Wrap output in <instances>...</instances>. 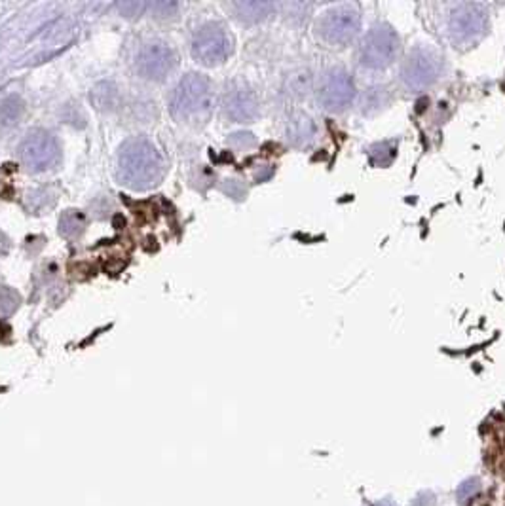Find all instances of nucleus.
I'll list each match as a JSON object with an SVG mask.
<instances>
[{
    "mask_svg": "<svg viewBox=\"0 0 505 506\" xmlns=\"http://www.w3.org/2000/svg\"><path fill=\"white\" fill-rule=\"evenodd\" d=\"M162 154L147 137H131L118 150V179L131 190H148L164 179Z\"/></svg>",
    "mask_w": 505,
    "mask_h": 506,
    "instance_id": "f257e3e1",
    "label": "nucleus"
},
{
    "mask_svg": "<svg viewBox=\"0 0 505 506\" xmlns=\"http://www.w3.org/2000/svg\"><path fill=\"white\" fill-rule=\"evenodd\" d=\"M213 102L215 95L209 78L199 73H188L171 95L170 110L179 122H192L209 116L213 112Z\"/></svg>",
    "mask_w": 505,
    "mask_h": 506,
    "instance_id": "f03ea898",
    "label": "nucleus"
},
{
    "mask_svg": "<svg viewBox=\"0 0 505 506\" xmlns=\"http://www.w3.org/2000/svg\"><path fill=\"white\" fill-rule=\"evenodd\" d=\"M490 14L481 2H456L449 6L444 17L447 36L454 46H472L489 31Z\"/></svg>",
    "mask_w": 505,
    "mask_h": 506,
    "instance_id": "7ed1b4c3",
    "label": "nucleus"
},
{
    "mask_svg": "<svg viewBox=\"0 0 505 506\" xmlns=\"http://www.w3.org/2000/svg\"><path fill=\"white\" fill-rule=\"evenodd\" d=\"M443 73V57L435 48L420 44L409 51L399 68V82L407 91H424L432 88Z\"/></svg>",
    "mask_w": 505,
    "mask_h": 506,
    "instance_id": "20e7f679",
    "label": "nucleus"
},
{
    "mask_svg": "<svg viewBox=\"0 0 505 506\" xmlns=\"http://www.w3.org/2000/svg\"><path fill=\"white\" fill-rule=\"evenodd\" d=\"M361 31V11L352 2L333 4L318 17L316 33L329 46L350 44Z\"/></svg>",
    "mask_w": 505,
    "mask_h": 506,
    "instance_id": "39448f33",
    "label": "nucleus"
},
{
    "mask_svg": "<svg viewBox=\"0 0 505 506\" xmlns=\"http://www.w3.org/2000/svg\"><path fill=\"white\" fill-rule=\"evenodd\" d=\"M401 50V38L395 28L376 23L365 33L359 44V63L370 70H384L395 63Z\"/></svg>",
    "mask_w": 505,
    "mask_h": 506,
    "instance_id": "423d86ee",
    "label": "nucleus"
},
{
    "mask_svg": "<svg viewBox=\"0 0 505 506\" xmlns=\"http://www.w3.org/2000/svg\"><path fill=\"white\" fill-rule=\"evenodd\" d=\"M234 40L221 25H204L192 40V57L199 65L217 67L232 56Z\"/></svg>",
    "mask_w": 505,
    "mask_h": 506,
    "instance_id": "0eeeda50",
    "label": "nucleus"
},
{
    "mask_svg": "<svg viewBox=\"0 0 505 506\" xmlns=\"http://www.w3.org/2000/svg\"><path fill=\"white\" fill-rule=\"evenodd\" d=\"M19 158L23 165L34 173L50 169L59 159V147H57L56 137L44 130L28 131L19 144Z\"/></svg>",
    "mask_w": 505,
    "mask_h": 506,
    "instance_id": "6e6552de",
    "label": "nucleus"
},
{
    "mask_svg": "<svg viewBox=\"0 0 505 506\" xmlns=\"http://www.w3.org/2000/svg\"><path fill=\"white\" fill-rule=\"evenodd\" d=\"M355 84L344 67H333L323 74L319 84V102L330 112H342L352 105Z\"/></svg>",
    "mask_w": 505,
    "mask_h": 506,
    "instance_id": "1a4fd4ad",
    "label": "nucleus"
},
{
    "mask_svg": "<svg viewBox=\"0 0 505 506\" xmlns=\"http://www.w3.org/2000/svg\"><path fill=\"white\" fill-rule=\"evenodd\" d=\"M175 65L177 56L173 48L160 40L142 44L135 57L137 73L141 74L142 78L154 80V82L164 80L175 68Z\"/></svg>",
    "mask_w": 505,
    "mask_h": 506,
    "instance_id": "9d476101",
    "label": "nucleus"
},
{
    "mask_svg": "<svg viewBox=\"0 0 505 506\" xmlns=\"http://www.w3.org/2000/svg\"><path fill=\"white\" fill-rule=\"evenodd\" d=\"M224 112L230 120L245 124L259 116V99L245 84H234L224 97Z\"/></svg>",
    "mask_w": 505,
    "mask_h": 506,
    "instance_id": "9b49d317",
    "label": "nucleus"
},
{
    "mask_svg": "<svg viewBox=\"0 0 505 506\" xmlns=\"http://www.w3.org/2000/svg\"><path fill=\"white\" fill-rule=\"evenodd\" d=\"M392 102V93L387 88H382V85H375V88H367V90L361 93L359 97V110L365 116L369 114H376L384 110Z\"/></svg>",
    "mask_w": 505,
    "mask_h": 506,
    "instance_id": "f8f14e48",
    "label": "nucleus"
},
{
    "mask_svg": "<svg viewBox=\"0 0 505 506\" xmlns=\"http://www.w3.org/2000/svg\"><path fill=\"white\" fill-rule=\"evenodd\" d=\"M316 124L308 114H296L289 124V139L296 147H306L316 139Z\"/></svg>",
    "mask_w": 505,
    "mask_h": 506,
    "instance_id": "ddd939ff",
    "label": "nucleus"
},
{
    "mask_svg": "<svg viewBox=\"0 0 505 506\" xmlns=\"http://www.w3.org/2000/svg\"><path fill=\"white\" fill-rule=\"evenodd\" d=\"M234 14L238 19L245 23H256L266 19L274 11L272 2H261V0H249V2H236L232 4Z\"/></svg>",
    "mask_w": 505,
    "mask_h": 506,
    "instance_id": "4468645a",
    "label": "nucleus"
},
{
    "mask_svg": "<svg viewBox=\"0 0 505 506\" xmlns=\"http://www.w3.org/2000/svg\"><path fill=\"white\" fill-rule=\"evenodd\" d=\"M85 228V216L80 211H73L68 209L59 216V233L65 239H76L84 233Z\"/></svg>",
    "mask_w": 505,
    "mask_h": 506,
    "instance_id": "2eb2a0df",
    "label": "nucleus"
},
{
    "mask_svg": "<svg viewBox=\"0 0 505 506\" xmlns=\"http://www.w3.org/2000/svg\"><path fill=\"white\" fill-rule=\"evenodd\" d=\"M23 114V101L19 97H8L2 105H0V122L4 125L16 124L19 116Z\"/></svg>",
    "mask_w": 505,
    "mask_h": 506,
    "instance_id": "dca6fc26",
    "label": "nucleus"
},
{
    "mask_svg": "<svg viewBox=\"0 0 505 506\" xmlns=\"http://www.w3.org/2000/svg\"><path fill=\"white\" fill-rule=\"evenodd\" d=\"M369 158L375 165H387L392 164L395 158V144L393 142H376L369 148Z\"/></svg>",
    "mask_w": 505,
    "mask_h": 506,
    "instance_id": "f3484780",
    "label": "nucleus"
},
{
    "mask_svg": "<svg viewBox=\"0 0 505 506\" xmlns=\"http://www.w3.org/2000/svg\"><path fill=\"white\" fill-rule=\"evenodd\" d=\"M19 294L8 287H0V315H11L19 307Z\"/></svg>",
    "mask_w": 505,
    "mask_h": 506,
    "instance_id": "a211bd4d",
    "label": "nucleus"
},
{
    "mask_svg": "<svg viewBox=\"0 0 505 506\" xmlns=\"http://www.w3.org/2000/svg\"><path fill=\"white\" fill-rule=\"evenodd\" d=\"M479 490H481L479 478H469L466 480V482H462L460 487H458V502H460V505H467L473 497L477 495Z\"/></svg>",
    "mask_w": 505,
    "mask_h": 506,
    "instance_id": "6ab92c4d",
    "label": "nucleus"
},
{
    "mask_svg": "<svg viewBox=\"0 0 505 506\" xmlns=\"http://www.w3.org/2000/svg\"><path fill=\"white\" fill-rule=\"evenodd\" d=\"M293 80H295V85H291V90H295L293 93H296V95H306V91L310 90V85H312V78H310V70H301V73H296L295 76H293Z\"/></svg>",
    "mask_w": 505,
    "mask_h": 506,
    "instance_id": "aec40b11",
    "label": "nucleus"
},
{
    "mask_svg": "<svg viewBox=\"0 0 505 506\" xmlns=\"http://www.w3.org/2000/svg\"><path fill=\"white\" fill-rule=\"evenodd\" d=\"M433 505H435V495L429 493V491H424V493H420V495L416 497L415 501H412V506H433Z\"/></svg>",
    "mask_w": 505,
    "mask_h": 506,
    "instance_id": "412c9836",
    "label": "nucleus"
},
{
    "mask_svg": "<svg viewBox=\"0 0 505 506\" xmlns=\"http://www.w3.org/2000/svg\"><path fill=\"white\" fill-rule=\"evenodd\" d=\"M376 506H395L392 501H382V502H376Z\"/></svg>",
    "mask_w": 505,
    "mask_h": 506,
    "instance_id": "4be33fe9",
    "label": "nucleus"
}]
</instances>
